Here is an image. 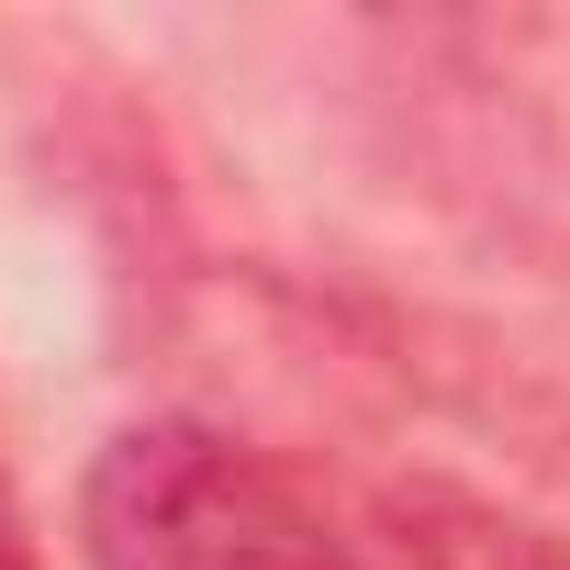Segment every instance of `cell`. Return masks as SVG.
<instances>
[{
    "label": "cell",
    "instance_id": "cell-1",
    "mask_svg": "<svg viewBox=\"0 0 570 570\" xmlns=\"http://www.w3.org/2000/svg\"><path fill=\"white\" fill-rule=\"evenodd\" d=\"M90 570H370L303 470L224 425H124L79 481Z\"/></svg>",
    "mask_w": 570,
    "mask_h": 570
},
{
    "label": "cell",
    "instance_id": "cell-2",
    "mask_svg": "<svg viewBox=\"0 0 570 570\" xmlns=\"http://www.w3.org/2000/svg\"><path fill=\"white\" fill-rule=\"evenodd\" d=\"M392 525H403L414 570H570L559 537H537V525H514V514H492L481 492H448V481H403Z\"/></svg>",
    "mask_w": 570,
    "mask_h": 570
}]
</instances>
